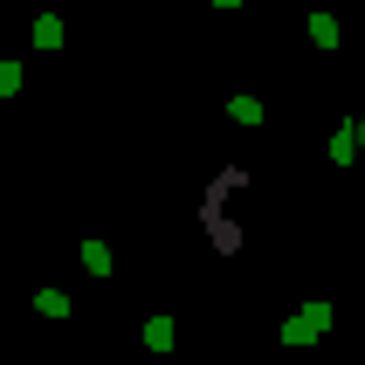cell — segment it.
Returning a JSON list of instances; mask_svg holds the SVG:
<instances>
[{"mask_svg": "<svg viewBox=\"0 0 365 365\" xmlns=\"http://www.w3.org/2000/svg\"><path fill=\"white\" fill-rule=\"evenodd\" d=\"M324 331H331V304H310V310H297L283 324V345H317Z\"/></svg>", "mask_w": 365, "mask_h": 365, "instance_id": "1", "label": "cell"}, {"mask_svg": "<svg viewBox=\"0 0 365 365\" xmlns=\"http://www.w3.org/2000/svg\"><path fill=\"white\" fill-rule=\"evenodd\" d=\"M227 118H235V124H262V103H255V97H235V103H227Z\"/></svg>", "mask_w": 365, "mask_h": 365, "instance_id": "8", "label": "cell"}, {"mask_svg": "<svg viewBox=\"0 0 365 365\" xmlns=\"http://www.w3.org/2000/svg\"><path fill=\"white\" fill-rule=\"evenodd\" d=\"M21 90V62H0V97H14Z\"/></svg>", "mask_w": 365, "mask_h": 365, "instance_id": "9", "label": "cell"}, {"mask_svg": "<svg viewBox=\"0 0 365 365\" xmlns=\"http://www.w3.org/2000/svg\"><path fill=\"white\" fill-rule=\"evenodd\" d=\"M83 269H90V276H110V248H103V242H83Z\"/></svg>", "mask_w": 365, "mask_h": 365, "instance_id": "6", "label": "cell"}, {"mask_svg": "<svg viewBox=\"0 0 365 365\" xmlns=\"http://www.w3.org/2000/svg\"><path fill=\"white\" fill-rule=\"evenodd\" d=\"M35 310L41 317H69V297H62V289H35Z\"/></svg>", "mask_w": 365, "mask_h": 365, "instance_id": "7", "label": "cell"}, {"mask_svg": "<svg viewBox=\"0 0 365 365\" xmlns=\"http://www.w3.org/2000/svg\"><path fill=\"white\" fill-rule=\"evenodd\" d=\"M173 338H180L173 317H152V324H145V345H152V351H173Z\"/></svg>", "mask_w": 365, "mask_h": 365, "instance_id": "2", "label": "cell"}, {"mask_svg": "<svg viewBox=\"0 0 365 365\" xmlns=\"http://www.w3.org/2000/svg\"><path fill=\"white\" fill-rule=\"evenodd\" d=\"M214 7H242V0H214Z\"/></svg>", "mask_w": 365, "mask_h": 365, "instance_id": "11", "label": "cell"}, {"mask_svg": "<svg viewBox=\"0 0 365 365\" xmlns=\"http://www.w3.org/2000/svg\"><path fill=\"white\" fill-rule=\"evenodd\" d=\"M310 41L317 48H338V14H310Z\"/></svg>", "mask_w": 365, "mask_h": 365, "instance_id": "3", "label": "cell"}, {"mask_svg": "<svg viewBox=\"0 0 365 365\" xmlns=\"http://www.w3.org/2000/svg\"><path fill=\"white\" fill-rule=\"evenodd\" d=\"M35 48H62V14H41L35 21Z\"/></svg>", "mask_w": 365, "mask_h": 365, "instance_id": "4", "label": "cell"}, {"mask_svg": "<svg viewBox=\"0 0 365 365\" xmlns=\"http://www.w3.org/2000/svg\"><path fill=\"white\" fill-rule=\"evenodd\" d=\"M345 131H351V145H359V152H365V118H351Z\"/></svg>", "mask_w": 365, "mask_h": 365, "instance_id": "10", "label": "cell"}, {"mask_svg": "<svg viewBox=\"0 0 365 365\" xmlns=\"http://www.w3.org/2000/svg\"><path fill=\"white\" fill-rule=\"evenodd\" d=\"M351 159H359V145H351V131L338 124V131H331V165H351Z\"/></svg>", "mask_w": 365, "mask_h": 365, "instance_id": "5", "label": "cell"}]
</instances>
